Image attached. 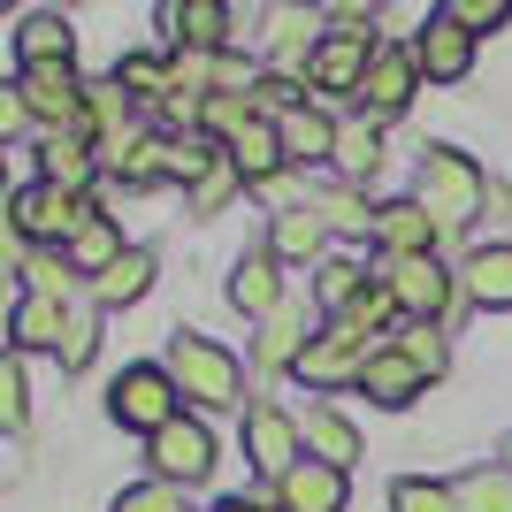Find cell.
<instances>
[{
    "label": "cell",
    "mask_w": 512,
    "mask_h": 512,
    "mask_svg": "<svg viewBox=\"0 0 512 512\" xmlns=\"http://www.w3.org/2000/svg\"><path fill=\"white\" fill-rule=\"evenodd\" d=\"M169 383L176 398H192V406H245V360H237L230 344L199 337V329H176L169 337Z\"/></svg>",
    "instance_id": "obj_1"
},
{
    "label": "cell",
    "mask_w": 512,
    "mask_h": 512,
    "mask_svg": "<svg viewBox=\"0 0 512 512\" xmlns=\"http://www.w3.org/2000/svg\"><path fill=\"white\" fill-rule=\"evenodd\" d=\"M421 207L436 214V230H467L474 214L490 207V176L459 146H428L421 153Z\"/></svg>",
    "instance_id": "obj_2"
},
{
    "label": "cell",
    "mask_w": 512,
    "mask_h": 512,
    "mask_svg": "<svg viewBox=\"0 0 512 512\" xmlns=\"http://www.w3.org/2000/svg\"><path fill=\"white\" fill-rule=\"evenodd\" d=\"M92 222V207L77 192H54V184H16V199H8V230H23L31 245H62Z\"/></svg>",
    "instance_id": "obj_3"
},
{
    "label": "cell",
    "mask_w": 512,
    "mask_h": 512,
    "mask_svg": "<svg viewBox=\"0 0 512 512\" xmlns=\"http://www.w3.org/2000/svg\"><path fill=\"white\" fill-rule=\"evenodd\" d=\"M107 413H115V428H138V436H161V428L176 421V383L169 367H123L115 375V390H107Z\"/></svg>",
    "instance_id": "obj_4"
},
{
    "label": "cell",
    "mask_w": 512,
    "mask_h": 512,
    "mask_svg": "<svg viewBox=\"0 0 512 512\" xmlns=\"http://www.w3.org/2000/svg\"><path fill=\"white\" fill-rule=\"evenodd\" d=\"M367 360H375V344H367L352 321H329L321 337H306V352H299V383L344 390V383H360V375H367Z\"/></svg>",
    "instance_id": "obj_5"
},
{
    "label": "cell",
    "mask_w": 512,
    "mask_h": 512,
    "mask_svg": "<svg viewBox=\"0 0 512 512\" xmlns=\"http://www.w3.org/2000/svg\"><path fill=\"white\" fill-rule=\"evenodd\" d=\"M146 459H153V482H169V490H176V482H184V490H192V482H207V474H214V436H207V421L176 413V421L146 444Z\"/></svg>",
    "instance_id": "obj_6"
},
{
    "label": "cell",
    "mask_w": 512,
    "mask_h": 512,
    "mask_svg": "<svg viewBox=\"0 0 512 512\" xmlns=\"http://www.w3.org/2000/svg\"><path fill=\"white\" fill-rule=\"evenodd\" d=\"M245 459H253L260 474H291V467H306V436H299V421L283 406H245Z\"/></svg>",
    "instance_id": "obj_7"
},
{
    "label": "cell",
    "mask_w": 512,
    "mask_h": 512,
    "mask_svg": "<svg viewBox=\"0 0 512 512\" xmlns=\"http://www.w3.org/2000/svg\"><path fill=\"white\" fill-rule=\"evenodd\" d=\"M413 85H421V62H413V46H375V62H367V85H360L367 123H390V115H406Z\"/></svg>",
    "instance_id": "obj_8"
},
{
    "label": "cell",
    "mask_w": 512,
    "mask_h": 512,
    "mask_svg": "<svg viewBox=\"0 0 512 512\" xmlns=\"http://www.w3.org/2000/svg\"><path fill=\"white\" fill-rule=\"evenodd\" d=\"M16 92H23V107H31V115H46V123H62V130H77V123H85V85H77V62L23 69V77H16Z\"/></svg>",
    "instance_id": "obj_9"
},
{
    "label": "cell",
    "mask_w": 512,
    "mask_h": 512,
    "mask_svg": "<svg viewBox=\"0 0 512 512\" xmlns=\"http://www.w3.org/2000/svg\"><path fill=\"white\" fill-rule=\"evenodd\" d=\"M413 62H421L428 85H459V77L474 69V31H459L451 16H428L421 39H413Z\"/></svg>",
    "instance_id": "obj_10"
},
{
    "label": "cell",
    "mask_w": 512,
    "mask_h": 512,
    "mask_svg": "<svg viewBox=\"0 0 512 512\" xmlns=\"http://www.w3.org/2000/svg\"><path fill=\"white\" fill-rule=\"evenodd\" d=\"M230 306L253 321H276L283 314V260L276 253H245L230 268Z\"/></svg>",
    "instance_id": "obj_11"
},
{
    "label": "cell",
    "mask_w": 512,
    "mask_h": 512,
    "mask_svg": "<svg viewBox=\"0 0 512 512\" xmlns=\"http://www.w3.org/2000/svg\"><path fill=\"white\" fill-rule=\"evenodd\" d=\"M375 245H383L390 260H421L428 245H436V214H428L421 199H390V207L375 214Z\"/></svg>",
    "instance_id": "obj_12"
},
{
    "label": "cell",
    "mask_w": 512,
    "mask_h": 512,
    "mask_svg": "<svg viewBox=\"0 0 512 512\" xmlns=\"http://www.w3.org/2000/svg\"><path fill=\"white\" fill-rule=\"evenodd\" d=\"M390 299H398V306H406V314H444V306H451V276H444V268H436V260H390Z\"/></svg>",
    "instance_id": "obj_13"
},
{
    "label": "cell",
    "mask_w": 512,
    "mask_h": 512,
    "mask_svg": "<svg viewBox=\"0 0 512 512\" xmlns=\"http://www.w3.org/2000/svg\"><path fill=\"white\" fill-rule=\"evenodd\" d=\"M276 505L283 512H344V467H321V459L291 467L276 482Z\"/></svg>",
    "instance_id": "obj_14"
},
{
    "label": "cell",
    "mask_w": 512,
    "mask_h": 512,
    "mask_svg": "<svg viewBox=\"0 0 512 512\" xmlns=\"http://www.w3.org/2000/svg\"><path fill=\"white\" fill-rule=\"evenodd\" d=\"M8 337H16V352H62L69 306H62V299H39V291H23L16 314H8Z\"/></svg>",
    "instance_id": "obj_15"
},
{
    "label": "cell",
    "mask_w": 512,
    "mask_h": 512,
    "mask_svg": "<svg viewBox=\"0 0 512 512\" xmlns=\"http://www.w3.org/2000/svg\"><path fill=\"white\" fill-rule=\"evenodd\" d=\"M92 169H100V153H92L77 130H54V138L39 146V184H54V192H77V199H85Z\"/></svg>",
    "instance_id": "obj_16"
},
{
    "label": "cell",
    "mask_w": 512,
    "mask_h": 512,
    "mask_svg": "<svg viewBox=\"0 0 512 512\" xmlns=\"http://www.w3.org/2000/svg\"><path fill=\"white\" fill-rule=\"evenodd\" d=\"M367 62H375V46H367V39L329 31V39H321V54H314V85H321V92H360V85H367Z\"/></svg>",
    "instance_id": "obj_17"
},
{
    "label": "cell",
    "mask_w": 512,
    "mask_h": 512,
    "mask_svg": "<svg viewBox=\"0 0 512 512\" xmlns=\"http://www.w3.org/2000/svg\"><path fill=\"white\" fill-rule=\"evenodd\" d=\"M421 383H428V375L406 360V352H398V344H383V352L367 360V375H360V390L375 398V406H390V413L413 406V398H421Z\"/></svg>",
    "instance_id": "obj_18"
},
{
    "label": "cell",
    "mask_w": 512,
    "mask_h": 512,
    "mask_svg": "<svg viewBox=\"0 0 512 512\" xmlns=\"http://www.w3.org/2000/svg\"><path fill=\"white\" fill-rule=\"evenodd\" d=\"M459 283H467V299H474V306L505 314V306H512V245H474L467 268H459Z\"/></svg>",
    "instance_id": "obj_19"
},
{
    "label": "cell",
    "mask_w": 512,
    "mask_h": 512,
    "mask_svg": "<svg viewBox=\"0 0 512 512\" xmlns=\"http://www.w3.org/2000/svg\"><path fill=\"white\" fill-rule=\"evenodd\" d=\"M283 161H299V169H321V161H337V130L344 123H329L321 107H299V115H283Z\"/></svg>",
    "instance_id": "obj_20"
},
{
    "label": "cell",
    "mask_w": 512,
    "mask_h": 512,
    "mask_svg": "<svg viewBox=\"0 0 512 512\" xmlns=\"http://www.w3.org/2000/svg\"><path fill=\"white\" fill-rule=\"evenodd\" d=\"M77 54V39H69V16H54V8H39V16L16 23V62L23 69H54Z\"/></svg>",
    "instance_id": "obj_21"
},
{
    "label": "cell",
    "mask_w": 512,
    "mask_h": 512,
    "mask_svg": "<svg viewBox=\"0 0 512 512\" xmlns=\"http://www.w3.org/2000/svg\"><path fill=\"white\" fill-rule=\"evenodd\" d=\"M321 245H329V222H321L314 199L283 207V214H276V230H268V253H276V260H321Z\"/></svg>",
    "instance_id": "obj_22"
},
{
    "label": "cell",
    "mask_w": 512,
    "mask_h": 512,
    "mask_svg": "<svg viewBox=\"0 0 512 512\" xmlns=\"http://www.w3.org/2000/svg\"><path fill=\"white\" fill-rule=\"evenodd\" d=\"M299 436H306V459H321V467H352L360 459V428L344 421L337 406H314L299 421Z\"/></svg>",
    "instance_id": "obj_23"
},
{
    "label": "cell",
    "mask_w": 512,
    "mask_h": 512,
    "mask_svg": "<svg viewBox=\"0 0 512 512\" xmlns=\"http://www.w3.org/2000/svg\"><path fill=\"white\" fill-rule=\"evenodd\" d=\"M230 161L245 169V184H276V169H283V130L268 123V115H253V123L230 138Z\"/></svg>",
    "instance_id": "obj_24"
},
{
    "label": "cell",
    "mask_w": 512,
    "mask_h": 512,
    "mask_svg": "<svg viewBox=\"0 0 512 512\" xmlns=\"http://www.w3.org/2000/svg\"><path fill=\"white\" fill-rule=\"evenodd\" d=\"M130 253V245H123V237H115V222H107V214H92V222H85V230H77V237H69V268H77V276H92V283H100L107 276V268H115V260H123Z\"/></svg>",
    "instance_id": "obj_25"
},
{
    "label": "cell",
    "mask_w": 512,
    "mask_h": 512,
    "mask_svg": "<svg viewBox=\"0 0 512 512\" xmlns=\"http://www.w3.org/2000/svg\"><path fill=\"white\" fill-rule=\"evenodd\" d=\"M153 184H176V138H130L123 192H153Z\"/></svg>",
    "instance_id": "obj_26"
},
{
    "label": "cell",
    "mask_w": 512,
    "mask_h": 512,
    "mask_svg": "<svg viewBox=\"0 0 512 512\" xmlns=\"http://www.w3.org/2000/svg\"><path fill=\"white\" fill-rule=\"evenodd\" d=\"M360 291H367V268H360V260L329 253V260L314 268V299L329 306V321H344V314H352V306H360Z\"/></svg>",
    "instance_id": "obj_27"
},
{
    "label": "cell",
    "mask_w": 512,
    "mask_h": 512,
    "mask_svg": "<svg viewBox=\"0 0 512 512\" xmlns=\"http://www.w3.org/2000/svg\"><path fill=\"white\" fill-rule=\"evenodd\" d=\"M383 169V123H344L337 130V176L344 184H367Z\"/></svg>",
    "instance_id": "obj_28"
},
{
    "label": "cell",
    "mask_w": 512,
    "mask_h": 512,
    "mask_svg": "<svg viewBox=\"0 0 512 512\" xmlns=\"http://www.w3.org/2000/svg\"><path fill=\"white\" fill-rule=\"evenodd\" d=\"M146 291H153V253H146V245H130V253L92 283V299H100V306H130V299H146Z\"/></svg>",
    "instance_id": "obj_29"
},
{
    "label": "cell",
    "mask_w": 512,
    "mask_h": 512,
    "mask_svg": "<svg viewBox=\"0 0 512 512\" xmlns=\"http://www.w3.org/2000/svg\"><path fill=\"white\" fill-rule=\"evenodd\" d=\"M451 497H459V512H512V474L505 467H467L451 482Z\"/></svg>",
    "instance_id": "obj_30"
},
{
    "label": "cell",
    "mask_w": 512,
    "mask_h": 512,
    "mask_svg": "<svg viewBox=\"0 0 512 512\" xmlns=\"http://www.w3.org/2000/svg\"><path fill=\"white\" fill-rule=\"evenodd\" d=\"M237 192H245V169H237V161H230V146H222V153L207 161V176L192 184V214H222Z\"/></svg>",
    "instance_id": "obj_31"
},
{
    "label": "cell",
    "mask_w": 512,
    "mask_h": 512,
    "mask_svg": "<svg viewBox=\"0 0 512 512\" xmlns=\"http://www.w3.org/2000/svg\"><path fill=\"white\" fill-rule=\"evenodd\" d=\"M314 207H321V222H329V230H344V237H367V230H375V214H383V207H367L352 184H329Z\"/></svg>",
    "instance_id": "obj_32"
},
{
    "label": "cell",
    "mask_w": 512,
    "mask_h": 512,
    "mask_svg": "<svg viewBox=\"0 0 512 512\" xmlns=\"http://www.w3.org/2000/svg\"><path fill=\"white\" fill-rule=\"evenodd\" d=\"M390 512H459V497H451V482H421V474H406V482L390 490Z\"/></svg>",
    "instance_id": "obj_33"
},
{
    "label": "cell",
    "mask_w": 512,
    "mask_h": 512,
    "mask_svg": "<svg viewBox=\"0 0 512 512\" xmlns=\"http://www.w3.org/2000/svg\"><path fill=\"white\" fill-rule=\"evenodd\" d=\"M299 352H306V344H299V314L283 306V314L268 321V337H260V352H253V360H260V367H283V360L299 367Z\"/></svg>",
    "instance_id": "obj_34"
},
{
    "label": "cell",
    "mask_w": 512,
    "mask_h": 512,
    "mask_svg": "<svg viewBox=\"0 0 512 512\" xmlns=\"http://www.w3.org/2000/svg\"><path fill=\"white\" fill-rule=\"evenodd\" d=\"M444 16L459 23V31H474V39H482V31H505V23H512V8H505V0H451Z\"/></svg>",
    "instance_id": "obj_35"
},
{
    "label": "cell",
    "mask_w": 512,
    "mask_h": 512,
    "mask_svg": "<svg viewBox=\"0 0 512 512\" xmlns=\"http://www.w3.org/2000/svg\"><path fill=\"white\" fill-rule=\"evenodd\" d=\"M390 314H406V306L390 299V283H367V291H360V306H352V314H344V321H352L360 337H375V329H383Z\"/></svg>",
    "instance_id": "obj_36"
},
{
    "label": "cell",
    "mask_w": 512,
    "mask_h": 512,
    "mask_svg": "<svg viewBox=\"0 0 512 512\" xmlns=\"http://www.w3.org/2000/svg\"><path fill=\"white\" fill-rule=\"evenodd\" d=\"M398 352H406L421 375H444V344H436V329L428 321H413V329H398Z\"/></svg>",
    "instance_id": "obj_37"
},
{
    "label": "cell",
    "mask_w": 512,
    "mask_h": 512,
    "mask_svg": "<svg viewBox=\"0 0 512 512\" xmlns=\"http://www.w3.org/2000/svg\"><path fill=\"white\" fill-rule=\"evenodd\" d=\"M0 421H8V428H23V421H31V390H23V360H8V367H0Z\"/></svg>",
    "instance_id": "obj_38"
},
{
    "label": "cell",
    "mask_w": 512,
    "mask_h": 512,
    "mask_svg": "<svg viewBox=\"0 0 512 512\" xmlns=\"http://www.w3.org/2000/svg\"><path fill=\"white\" fill-rule=\"evenodd\" d=\"M115 512H184V497H176L169 482H146V490H123V497H115Z\"/></svg>",
    "instance_id": "obj_39"
},
{
    "label": "cell",
    "mask_w": 512,
    "mask_h": 512,
    "mask_svg": "<svg viewBox=\"0 0 512 512\" xmlns=\"http://www.w3.org/2000/svg\"><path fill=\"white\" fill-rule=\"evenodd\" d=\"M92 344H100V321L92 314H69V337H62V367H85Z\"/></svg>",
    "instance_id": "obj_40"
},
{
    "label": "cell",
    "mask_w": 512,
    "mask_h": 512,
    "mask_svg": "<svg viewBox=\"0 0 512 512\" xmlns=\"http://www.w3.org/2000/svg\"><path fill=\"white\" fill-rule=\"evenodd\" d=\"M0 130H8V138H23V130H31V107H23V92H16V85L0 92Z\"/></svg>",
    "instance_id": "obj_41"
},
{
    "label": "cell",
    "mask_w": 512,
    "mask_h": 512,
    "mask_svg": "<svg viewBox=\"0 0 512 512\" xmlns=\"http://www.w3.org/2000/svg\"><path fill=\"white\" fill-rule=\"evenodd\" d=\"M505 474H512V436H505Z\"/></svg>",
    "instance_id": "obj_42"
}]
</instances>
